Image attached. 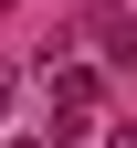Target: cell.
Here are the masks:
<instances>
[{"label":"cell","mask_w":137,"mask_h":148,"mask_svg":"<svg viewBox=\"0 0 137 148\" xmlns=\"http://www.w3.org/2000/svg\"><path fill=\"white\" fill-rule=\"evenodd\" d=\"M0 106H11V74H0Z\"/></svg>","instance_id":"obj_1"},{"label":"cell","mask_w":137,"mask_h":148,"mask_svg":"<svg viewBox=\"0 0 137 148\" xmlns=\"http://www.w3.org/2000/svg\"><path fill=\"white\" fill-rule=\"evenodd\" d=\"M106 148H137V138H106Z\"/></svg>","instance_id":"obj_2"}]
</instances>
